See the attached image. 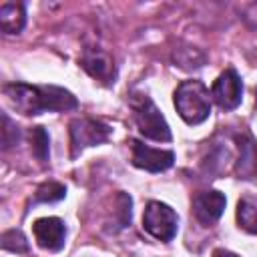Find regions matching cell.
I'll return each instance as SVG.
<instances>
[{
    "label": "cell",
    "instance_id": "5b68a950",
    "mask_svg": "<svg viewBox=\"0 0 257 257\" xmlns=\"http://www.w3.org/2000/svg\"><path fill=\"white\" fill-rule=\"evenodd\" d=\"M70 155L76 157L82 149L104 143L110 137V126L102 120L80 116L70 122Z\"/></svg>",
    "mask_w": 257,
    "mask_h": 257
},
{
    "label": "cell",
    "instance_id": "7a4b0ae2",
    "mask_svg": "<svg viewBox=\"0 0 257 257\" xmlns=\"http://www.w3.org/2000/svg\"><path fill=\"white\" fill-rule=\"evenodd\" d=\"M175 108L187 124H199L211 114L209 90L201 80H183L175 90Z\"/></svg>",
    "mask_w": 257,
    "mask_h": 257
},
{
    "label": "cell",
    "instance_id": "e0dca14e",
    "mask_svg": "<svg viewBox=\"0 0 257 257\" xmlns=\"http://www.w3.org/2000/svg\"><path fill=\"white\" fill-rule=\"evenodd\" d=\"M16 141H18V126L12 124V120L6 114H2V149L4 151L10 149L12 145H16Z\"/></svg>",
    "mask_w": 257,
    "mask_h": 257
},
{
    "label": "cell",
    "instance_id": "7c38bea8",
    "mask_svg": "<svg viewBox=\"0 0 257 257\" xmlns=\"http://www.w3.org/2000/svg\"><path fill=\"white\" fill-rule=\"evenodd\" d=\"M26 12L20 2H4L0 6V26L6 34H18L24 28Z\"/></svg>",
    "mask_w": 257,
    "mask_h": 257
},
{
    "label": "cell",
    "instance_id": "4fadbf2b",
    "mask_svg": "<svg viewBox=\"0 0 257 257\" xmlns=\"http://www.w3.org/2000/svg\"><path fill=\"white\" fill-rule=\"evenodd\" d=\"M237 221L239 227L245 229L247 233L257 235V199L243 197L237 205Z\"/></svg>",
    "mask_w": 257,
    "mask_h": 257
},
{
    "label": "cell",
    "instance_id": "8fae6325",
    "mask_svg": "<svg viewBox=\"0 0 257 257\" xmlns=\"http://www.w3.org/2000/svg\"><path fill=\"white\" fill-rule=\"evenodd\" d=\"M237 175L243 179L257 177V143L249 137L239 139V161H237Z\"/></svg>",
    "mask_w": 257,
    "mask_h": 257
},
{
    "label": "cell",
    "instance_id": "9c48e42d",
    "mask_svg": "<svg viewBox=\"0 0 257 257\" xmlns=\"http://www.w3.org/2000/svg\"><path fill=\"white\" fill-rule=\"evenodd\" d=\"M225 205H227V199L223 193L203 191V193H197L193 197V215L201 225L209 227L215 221H219V217L225 211Z\"/></svg>",
    "mask_w": 257,
    "mask_h": 257
},
{
    "label": "cell",
    "instance_id": "8992f818",
    "mask_svg": "<svg viewBox=\"0 0 257 257\" xmlns=\"http://www.w3.org/2000/svg\"><path fill=\"white\" fill-rule=\"evenodd\" d=\"M211 96L223 110L237 108L243 96V84H241L239 74L233 68H227L225 72H221L219 78L213 82Z\"/></svg>",
    "mask_w": 257,
    "mask_h": 257
},
{
    "label": "cell",
    "instance_id": "2e32d148",
    "mask_svg": "<svg viewBox=\"0 0 257 257\" xmlns=\"http://www.w3.org/2000/svg\"><path fill=\"white\" fill-rule=\"evenodd\" d=\"M0 245H2L4 251H12V253H26L28 251V241L22 235V231H18V229L4 231L2 239H0Z\"/></svg>",
    "mask_w": 257,
    "mask_h": 257
},
{
    "label": "cell",
    "instance_id": "5bb4252c",
    "mask_svg": "<svg viewBox=\"0 0 257 257\" xmlns=\"http://www.w3.org/2000/svg\"><path fill=\"white\" fill-rule=\"evenodd\" d=\"M30 149H32V155L40 163H46L48 161V157H50V151H48V133L44 131V126H32L30 128Z\"/></svg>",
    "mask_w": 257,
    "mask_h": 257
},
{
    "label": "cell",
    "instance_id": "52a82bcc",
    "mask_svg": "<svg viewBox=\"0 0 257 257\" xmlns=\"http://www.w3.org/2000/svg\"><path fill=\"white\" fill-rule=\"evenodd\" d=\"M131 151H133V165L139 169H145L149 173H161L167 171L173 161L175 155L173 151H163V149H153L141 141H131Z\"/></svg>",
    "mask_w": 257,
    "mask_h": 257
},
{
    "label": "cell",
    "instance_id": "ba28073f",
    "mask_svg": "<svg viewBox=\"0 0 257 257\" xmlns=\"http://www.w3.org/2000/svg\"><path fill=\"white\" fill-rule=\"evenodd\" d=\"M32 233H34V239H36L38 247H42L50 253H58L64 247L66 227L58 217L36 219L34 225H32Z\"/></svg>",
    "mask_w": 257,
    "mask_h": 257
},
{
    "label": "cell",
    "instance_id": "9a60e30c",
    "mask_svg": "<svg viewBox=\"0 0 257 257\" xmlns=\"http://www.w3.org/2000/svg\"><path fill=\"white\" fill-rule=\"evenodd\" d=\"M66 195V187L56 183V181H48V183H42L38 189H36V195L34 199L38 203H54V201H60L64 199Z\"/></svg>",
    "mask_w": 257,
    "mask_h": 257
},
{
    "label": "cell",
    "instance_id": "30bf717a",
    "mask_svg": "<svg viewBox=\"0 0 257 257\" xmlns=\"http://www.w3.org/2000/svg\"><path fill=\"white\" fill-rule=\"evenodd\" d=\"M80 64L92 78L100 80L102 84H110L116 78V68L112 58L100 48H86L80 56Z\"/></svg>",
    "mask_w": 257,
    "mask_h": 257
},
{
    "label": "cell",
    "instance_id": "277c9868",
    "mask_svg": "<svg viewBox=\"0 0 257 257\" xmlns=\"http://www.w3.org/2000/svg\"><path fill=\"white\" fill-rule=\"evenodd\" d=\"M177 225H179L177 213L169 205L161 201H151L147 205L145 215H143V227L155 239L165 241V243L173 241V237L177 235Z\"/></svg>",
    "mask_w": 257,
    "mask_h": 257
},
{
    "label": "cell",
    "instance_id": "ac0fdd59",
    "mask_svg": "<svg viewBox=\"0 0 257 257\" xmlns=\"http://www.w3.org/2000/svg\"><path fill=\"white\" fill-rule=\"evenodd\" d=\"M213 257H239V255L237 253H231L227 249H215L213 251Z\"/></svg>",
    "mask_w": 257,
    "mask_h": 257
},
{
    "label": "cell",
    "instance_id": "6da1fadb",
    "mask_svg": "<svg viewBox=\"0 0 257 257\" xmlns=\"http://www.w3.org/2000/svg\"><path fill=\"white\" fill-rule=\"evenodd\" d=\"M4 96L10 106L22 114H40L44 110H72L78 100L72 92L60 86H36L12 82L4 86Z\"/></svg>",
    "mask_w": 257,
    "mask_h": 257
},
{
    "label": "cell",
    "instance_id": "3957f363",
    "mask_svg": "<svg viewBox=\"0 0 257 257\" xmlns=\"http://www.w3.org/2000/svg\"><path fill=\"white\" fill-rule=\"evenodd\" d=\"M128 104L133 108L135 122L143 137L159 143L171 141V128L165 116L161 114V110L157 108V104L151 100V96H147L145 92H133L128 98Z\"/></svg>",
    "mask_w": 257,
    "mask_h": 257
}]
</instances>
